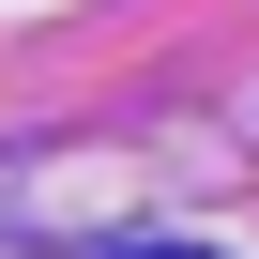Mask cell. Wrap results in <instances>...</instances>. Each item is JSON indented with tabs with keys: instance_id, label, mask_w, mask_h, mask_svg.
<instances>
[{
	"instance_id": "cell-1",
	"label": "cell",
	"mask_w": 259,
	"mask_h": 259,
	"mask_svg": "<svg viewBox=\"0 0 259 259\" xmlns=\"http://www.w3.org/2000/svg\"><path fill=\"white\" fill-rule=\"evenodd\" d=\"M138 259H198V244H138Z\"/></svg>"
}]
</instances>
